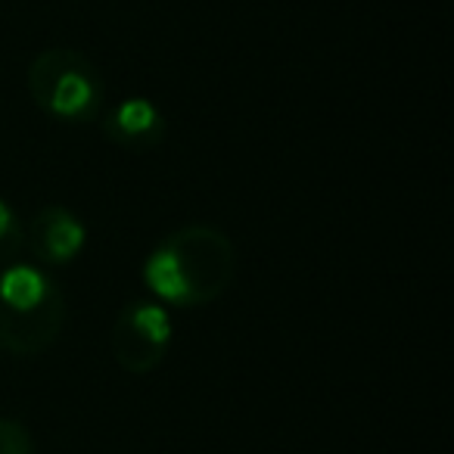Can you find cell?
Instances as JSON below:
<instances>
[{
    "label": "cell",
    "mask_w": 454,
    "mask_h": 454,
    "mask_svg": "<svg viewBox=\"0 0 454 454\" xmlns=\"http://www.w3.org/2000/svg\"><path fill=\"white\" fill-rule=\"evenodd\" d=\"M121 321H125L128 327H131L134 333H137L140 340L146 342V346L159 348V352L168 346V340H171V317H168V311H165L162 305H156V302L134 305V309H128L125 315H121Z\"/></svg>",
    "instance_id": "ba28073f"
},
{
    "label": "cell",
    "mask_w": 454,
    "mask_h": 454,
    "mask_svg": "<svg viewBox=\"0 0 454 454\" xmlns=\"http://www.w3.org/2000/svg\"><path fill=\"white\" fill-rule=\"evenodd\" d=\"M28 88L38 106L59 119H88L100 97L94 66L72 51L41 53L28 69Z\"/></svg>",
    "instance_id": "6da1fadb"
},
{
    "label": "cell",
    "mask_w": 454,
    "mask_h": 454,
    "mask_svg": "<svg viewBox=\"0 0 454 454\" xmlns=\"http://www.w3.org/2000/svg\"><path fill=\"white\" fill-rule=\"evenodd\" d=\"M144 280L159 299L165 302H175V305H190V293H187V284H184L181 271H177V262L175 255L168 253V247H159L156 253L146 259L144 265Z\"/></svg>",
    "instance_id": "52a82bcc"
},
{
    "label": "cell",
    "mask_w": 454,
    "mask_h": 454,
    "mask_svg": "<svg viewBox=\"0 0 454 454\" xmlns=\"http://www.w3.org/2000/svg\"><path fill=\"white\" fill-rule=\"evenodd\" d=\"M159 125H162V119H159V109L153 106L150 100H144V97L125 100L113 115L115 140H121V144H128V146L150 144V140H156Z\"/></svg>",
    "instance_id": "8992f818"
},
{
    "label": "cell",
    "mask_w": 454,
    "mask_h": 454,
    "mask_svg": "<svg viewBox=\"0 0 454 454\" xmlns=\"http://www.w3.org/2000/svg\"><path fill=\"white\" fill-rule=\"evenodd\" d=\"M32 243L41 259L69 262L84 247V224L59 206H47L32 227Z\"/></svg>",
    "instance_id": "277c9868"
},
{
    "label": "cell",
    "mask_w": 454,
    "mask_h": 454,
    "mask_svg": "<svg viewBox=\"0 0 454 454\" xmlns=\"http://www.w3.org/2000/svg\"><path fill=\"white\" fill-rule=\"evenodd\" d=\"M0 454H35L32 435L13 417H0Z\"/></svg>",
    "instance_id": "9c48e42d"
},
{
    "label": "cell",
    "mask_w": 454,
    "mask_h": 454,
    "mask_svg": "<svg viewBox=\"0 0 454 454\" xmlns=\"http://www.w3.org/2000/svg\"><path fill=\"white\" fill-rule=\"evenodd\" d=\"M63 296L57 290L32 311H13L0 302V348L13 355H41L63 330Z\"/></svg>",
    "instance_id": "3957f363"
},
{
    "label": "cell",
    "mask_w": 454,
    "mask_h": 454,
    "mask_svg": "<svg viewBox=\"0 0 454 454\" xmlns=\"http://www.w3.org/2000/svg\"><path fill=\"white\" fill-rule=\"evenodd\" d=\"M190 293V305L215 302L234 278V243L218 227H184L165 240Z\"/></svg>",
    "instance_id": "7a4b0ae2"
},
{
    "label": "cell",
    "mask_w": 454,
    "mask_h": 454,
    "mask_svg": "<svg viewBox=\"0 0 454 454\" xmlns=\"http://www.w3.org/2000/svg\"><path fill=\"white\" fill-rule=\"evenodd\" d=\"M53 286L32 265H10L0 274V302L13 311H32L47 299Z\"/></svg>",
    "instance_id": "5b68a950"
}]
</instances>
